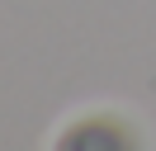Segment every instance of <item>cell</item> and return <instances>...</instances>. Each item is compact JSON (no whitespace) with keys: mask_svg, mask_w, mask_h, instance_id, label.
<instances>
[{"mask_svg":"<svg viewBox=\"0 0 156 151\" xmlns=\"http://www.w3.org/2000/svg\"><path fill=\"white\" fill-rule=\"evenodd\" d=\"M52 146L57 151H133V146H147V132L137 118L118 109H90L62 123Z\"/></svg>","mask_w":156,"mask_h":151,"instance_id":"1","label":"cell"}]
</instances>
